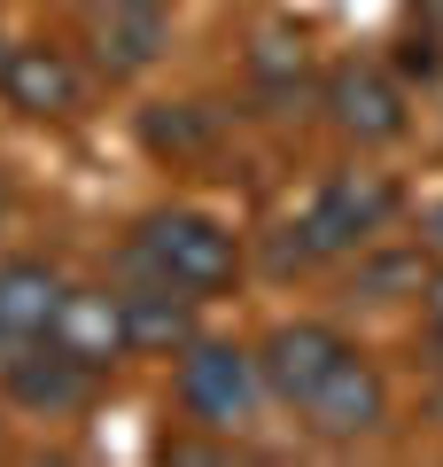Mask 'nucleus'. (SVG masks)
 Instances as JSON below:
<instances>
[{
  "mask_svg": "<svg viewBox=\"0 0 443 467\" xmlns=\"http://www.w3.org/2000/svg\"><path fill=\"white\" fill-rule=\"evenodd\" d=\"M125 335H132V350H187L195 343V304L202 296H187V288H164V281H148L140 273V288H125Z\"/></svg>",
  "mask_w": 443,
  "mask_h": 467,
  "instance_id": "nucleus-12",
  "label": "nucleus"
},
{
  "mask_svg": "<svg viewBox=\"0 0 443 467\" xmlns=\"http://www.w3.org/2000/svg\"><path fill=\"white\" fill-rule=\"evenodd\" d=\"M420 312H428V327H436V335H443V265H436V273H428V288H420Z\"/></svg>",
  "mask_w": 443,
  "mask_h": 467,
  "instance_id": "nucleus-14",
  "label": "nucleus"
},
{
  "mask_svg": "<svg viewBox=\"0 0 443 467\" xmlns=\"http://www.w3.org/2000/svg\"><path fill=\"white\" fill-rule=\"evenodd\" d=\"M94 382H101V374L86 367V358H70L55 335H39L16 367L0 374V389H8L16 405H32V413H78V405L94 398Z\"/></svg>",
  "mask_w": 443,
  "mask_h": 467,
  "instance_id": "nucleus-9",
  "label": "nucleus"
},
{
  "mask_svg": "<svg viewBox=\"0 0 443 467\" xmlns=\"http://www.w3.org/2000/svg\"><path fill=\"white\" fill-rule=\"evenodd\" d=\"M156 55H164V8L156 0H109V8H94V63L109 78H132Z\"/></svg>",
  "mask_w": 443,
  "mask_h": 467,
  "instance_id": "nucleus-11",
  "label": "nucleus"
},
{
  "mask_svg": "<svg viewBox=\"0 0 443 467\" xmlns=\"http://www.w3.org/2000/svg\"><path fill=\"white\" fill-rule=\"evenodd\" d=\"M0 101L24 117H78L86 109V78L63 47L47 39H16V47L0 55Z\"/></svg>",
  "mask_w": 443,
  "mask_h": 467,
  "instance_id": "nucleus-8",
  "label": "nucleus"
},
{
  "mask_svg": "<svg viewBox=\"0 0 443 467\" xmlns=\"http://www.w3.org/2000/svg\"><path fill=\"white\" fill-rule=\"evenodd\" d=\"M0 226H8V187H0Z\"/></svg>",
  "mask_w": 443,
  "mask_h": 467,
  "instance_id": "nucleus-17",
  "label": "nucleus"
},
{
  "mask_svg": "<svg viewBox=\"0 0 443 467\" xmlns=\"http://www.w3.org/2000/svg\"><path fill=\"white\" fill-rule=\"evenodd\" d=\"M63 296H70V281L47 257H0V374L16 367L39 335H55Z\"/></svg>",
  "mask_w": 443,
  "mask_h": 467,
  "instance_id": "nucleus-6",
  "label": "nucleus"
},
{
  "mask_svg": "<svg viewBox=\"0 0 443 467\" xmlns=\"http://www.w3.org/2000/svg\"><path fill=\"white\" fill-rule=\"evenodd\" d=\"M86 8H109V0H86Z\"/></svg>",
  "mask_w": 443,
  "mask_h": 467,
  "instance_id": "nucleus-18",
  "label": "nucleus"
},
{
  "mask_svg": "<svg viewBox=\"0 0 443 467\" xmlns=\"http://www.w3.org/2000/svg\"><path fill=\"white\" fill-rule=\"evenodd\" d=\"M420 24H436V32H443V0H420Z\"/></svg>",
  "mask_w": 443,
  "mask_h": 467,
  "instance_id": "nucleus-16",
  "label": "nucleus"
},
{
  "mask_svg": "<svg viewBox=\"0 0 443 467\" xmlns=\"http://www.w3.org/2000/svg\"><path fill=\"white\" fill-rule=\"evenodd\" d=\"M295 413H304V429L319 444H366V436L389 429V382H381V367L366 350H343L327 367V382L295 405Z\"/></svg>",
  "mask_w": 443,
  "mask_h": 467,
  "instance_id": "nucleus-4",
  "label": "nucleus"
},
{
  "mask_svg": "<svg viewBox=\"0 0 443 467\" xmlns=\"http://www.w3.org/2000/svg\"><path fill=\"white\" fill-rule=\"evenodd\" d=\"M420 242H428V250H443V202L428 211V234H420Z\"/></svg>",
  "mask_w": 443,
  "mask_h": 467,
  "instance_id": "nucleus-15",
  "label": "nucleus"
},
{
  "mask_svg": "<svg viewBox=\"0 0 443 467\" xmlns=\"http://www.w3.org/2000/svg\"><path fill=\"white\" fill-rule=\"evenodd\" d=\"M343 350H358V343H350L343 327H327V319H280V327L257 343L264 389H273L280 405H304L319 382H327V367L343 358Z\"/></svg>",
  "mask_w": 443,
  "mask_h": 467,
  "instance_id": "nucleus-7",
  "label": "nucleus"
},
{
  "mask_svg": "<svg viewBox=\"0 0 443 467\" xmlns=\"http://www.w3.org/2000/svg\"><path fill=\"white\" fill-rule=\"evenodd\" d=\"M397 211H405L397 180H381V171H335V180H319V195L304 202V218L280 226V234H288V242H280V265L358 257L366 242H381V234L397 226Z\"/></svg>",
  "mask_w": 443,
  "mask_h": 467,
  "instance_id": "nucleus-1",
  "label": "nucleus"
},
{
  "mask_svg": "<svg viewBox=\"0 0 443 467\" xmlns=\"http://www.w3.org/2000/svg\"><path fill=\"white\" fill-rule=\"evenodd\" d=\"M264 398H273V389H264V367H257V350H249V343L195 335V343L180 350V405H187V420L233 436Z\"/></svg>",
  "mask_w": 443,
  "mask_h": 467,
  "instance_id": "nucleus-3",
  "label": "nucleus"
},
{
  "mask_svg": "<svg viewBox=\"0 0 443 467\" xmlns=\"http://www.w3.org/2000/svg\"><path fill=\"white\" fill-rule=\"evenodd\" d=\"M319 101H327V125L343 140H358V149H374V140H405V86L389 78L381 63H335L327 86H319Z\"/></svg>",
  "mask_w": 443,
  "mask_h": 467,
  "instance_id": "nucleus-5",
  "label": "nucleus"
},
{
  "mask_svg": "<svg viewBox=\"0 0 443 467\" xmlns=\"http://www.w3.org/2000/svg\"><path fill=\"white\" fill-rule=\"evenodd\" d=\"M397 70H412V78H436V70H443V32H436V24H420V32L397 39Z\"/></svg>",
  "mask_w": 443,
  "mask_h": 467,
  "instance_id": "nucleus-13",
  "label": "nucleus"
},
{
  "mask_svg": "<svg viewBox=\"0 0 443 467\" xmlns=\"http://www.w3.org/2000/svg\"><path fill=\"white\" fill-rule=\"evenodd\" d=\"M55 343H63L70 358H86L94 374H109L117 358H132L125 304H117V296H94V288H70L63 312H55Z\"/></svg>",
  "mask_w": 443,
  "mask_h": 467,
  "instance_id": "nucleus-10",
  "label": "nucleus"
},
{
  "mask_svg": "<svg viewBox=\"0 0 443 467\" xmlns=\"http://www.w3.org/2000/svg\"><path fill=\"white\" fill-rule=\"evenodd\" d=\"M132 265L164 288L187 296H218V288L242 281V242L233 226H218L211 211H148L132 226Z\"/></svg>",
  "mask_w": 443,
  "mask_h": 467,
  "instance_id": "nucleus-2",
  "label": "nucleus"
}]
</instances>
